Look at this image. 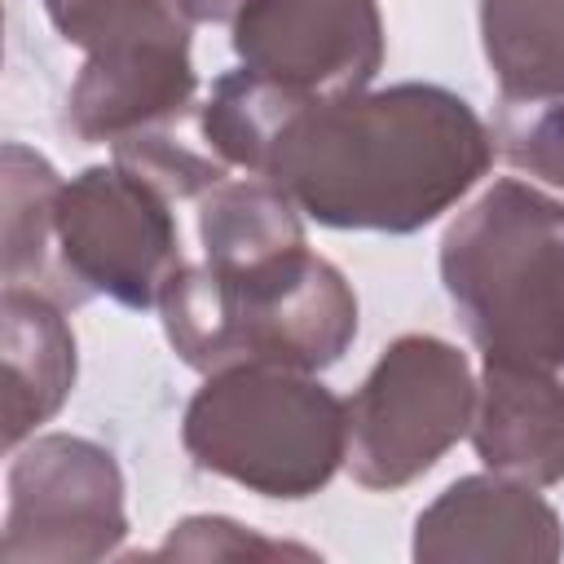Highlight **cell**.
Instances as JSON below:
<instances>
[{
	"label": "cell",
	"instance_id": "obj_1",
	"mask_svg": "<svg viewBox=\"0 0 564 564\" xmlns=\"http://www.w3.org/2000/svg\"><path fill=\"white\" fill-rule=\"evenodd\" d=\"M494 154L471 101L410 79L300 106L260 176L326 229L414 234L449 212Z\"/></svg>",
	"mask_w": 564,
	"mask_h": 564
},
{
	"label": "cell",
	"instance_id": "obj_2",
	"mask_svg": "<svg viewBox=\"0 0 564 564\" xmlns=\"http://www.w3.org/2000/svg\"><path fill=\"white\" fill-rule=\"evenodd\" d=\"M159 317L176 357L203 375L242 361L317 375L357 339V295L308 242L251 269L181 264Z\"/></svg>",
	"mask_w": 564,
	"mask_h": 564
},
{
	"label": "cell",
	"instance_id": "obj_3",
	"mask_svg": "<svg viewBox=\"0 0 564 564\" xmlns=\"http://www.w3.org/2000/svg\"><path fill=\"white\" fill-rule=\"evenodd\" d=\"M441 282L485 361L564 383V203L502 176L441 238Z\"/></svg>",
	"mask_w": 564,
	"mask_h": 564
},
{
	"label": "cell",
	"instance_id": "obj_4",
	"mask_svg": "<svg viewBox=\"0 0 564 564\" xmlns=\"http://www.w3.org/2000/svg\"><path fill=\"white\" fill-rule=\"evenodd\" d=\"M181 445L194 467L264 498H308L344 467L348 410L308 370L242 361L189 397Z\"/></svg>",
	"mask_w": 564,
	"mask_h": 564
},
{
	"label": "cell",
	"instance_id": "obj_5",
	"mask_svg": "<svg viewBox=\"0 0 564 564\" xmlns=\"http://www.w3.org/2000/svg\"><path fill=\"white\" fill-rule=\"evenodd\" d=\"M348 410L344 467L361 489H401L471 432L476 379L467 352L436 335L392 339Z\"/></svg>",
	"mask_w": 564,
	"mask_h": 564
},
{
	"label": "cell",
	"instance_id": "obj_6",
	"mask_svg": "<svg viewBox=\"0 0 564 564\" xmlns=\"http://www.w3.org/2000/svg\"><path fill=\"white\" fill-rule=\"evenodd\" d=\"M53 229L62 269L75 278V286L88 300L110 295L137 313L159 308L163 286L185 264L172 198L119 163L84 167L79 176L62 181Z\"/></svg>",
	"mask_w": 564,
	"mask_h": 564
},
{
	"label": "cell",
	"instance_id": "obj_7",
	"mask_svg": "<svg viewBox=\"0 0 564 564\" xmlns=\"http://www.w3.org/2000/svg\"><path fill=\"white\" fill-rule=\"evenodd\" d=\"M123 471L97 441L48 432L13 449L4 564H93L123 546Z\"/></svg>",
	"mask_w": 564,
	"mask_h": 564
},
{
	"label": "cell",
	"instance_id": "obj_8",
	"mask_svg": "<svg viewBox=\"0 0 564 564\" xmlns=\"http://www.w3.org/2000/svg\"><path fill=\"white\" fill-rule=\"evenodd\" d=\"M229 31L247 70L304 101L361 93L383 66L375 0H242Z\"/></svg>",
	"mask_w": 564,
	"mask_h": 564
},
{
	"label": "cell",
	"instance_id": "obj_9",
	"mask_svg": "<svg viewBox=\"0 0 564 564\" xmlns=\"http://www.w3.org/2000/svg\"><path fill=\"white\" fill-rule=\"evenodd\" d=\"M198 75L189 62V26L141 35L88 53L66 101V123L79 141L115 145L132 132L181 123L194 106Z\"/></svg>",
	"mask_w": 564,
	"mask_h": 564
},
{
	"label": "cell",
	"instance_id": "obj_10",
	"mask_svg": "<svg viewBox=\"0 0 564 564\" xmlns=\"http://www.w3.org/2000/svg\"><path fill=\"white\" fill-rule=\"evenodd\" d=\"M419 564L520 560L551 564L564 555V524L538 485L511 476H463L414 520Z\"/></svg>",
	"mask_w": 564,
	"mask_h": 564
},
{
	"label": "cell",
	"instance_id": "obj_11",
	"mask_svg": "<svg viewBox=\"0 0 564 564\" xmlns=\"http://www.w3.org/2000/svg\"><path fill=\"white\" fill-rule=\"evenodd\" d=\"M467 436L476 445V458L489 471L538 485V489L560 485L564 480V383L529 366L485 361Z\"/></svg>",
	"mask_w": 564,
	"mask_h": 564
},
{
	"label": "cell",
	"instance_id": "obj_12",
	"mask_svg": "<svg viewBox=\"0 0 564 564\" xmlns=\"http://www.w3.org/2000/svg\"><path fill=\"white\" fill-rule=\"evenodd\" d=\"M0 361H4V445L18 449L48 423L75 388V335L66 308L40 291H0Z\"/></svg>",
	"mask_w": 564,
	"mask_h": 564
},
{
	"label": "cell",
	"instance_id": "obj_13",
	"mask_svg": "<svg viewBox=\"0 0 564 564\" xmlns=\"http://www.w3.org/2000/svg\"><path fill=\"white\" fill-rule=\"evenodd\" d=\"M57 194H62V176L53 172V163L9 141L4 145V242H0L4 286H26L57 300L62 308H79L88 304V295L75 286V278L62 269V256H57V229H53Z\"/></svg>",
	"mask_w": 564,
	"mask_h": 564
},
{
	"label": "cell",
	"instance_id": "obj_14",
	"mask_svg": "<svg viewBox=\"0 0 564 564\" xmlns=\"http://www.w3.org/2000/svg\"><path fill=\"white\" fill-rule=\"evenodd\" d=\"M304 212L264 176L220 181L198 198L203 260L216 269H251L291 247H304Z\"/></svg>",
	"mask_w": 564,
	"mask_h": 564
},
{
	"label": "cell",
	"instance_id": "obj_15",
	"mask_svg": "<svg viewBox=\"0 0 564 564\" xmlns=\"http://www.w3.org/2000/svg\"><path fill=\"white\" fill-rule=\"evenodd\" d=\"M480 40L498 101L564 93V0H480Z\"/></svg>",
	"mask_w": 564,
	"mask_h": 564
},
{
	"label": "cell",
	"instance_id": "obj_16",
	"mask_svg": "<svg viewBox=\"0 0 564 564\" xmlns=\"http://www.w3.org/2000/svg\"><path fill=\"white\" fill-rule=\"evenodd\" d=\"M300 106H308V101L269 84L264 75L238 66V70H229L212 84V97L198 110V132H203L207 150H216L229 167H242V172L260 176L282 123Z\"/></svg>",
	"mask_w": 564,
	"mask_h": 564
},
{
	"label": "cell",
	"instance_id": "obj_17",
	"mask_svg": "<svg viewBox=\"0 0 564 564\" xmlns=\"http://www.w3.org/2000/svg\"><path fill=\"white\" fill-rule=\"evenodd\" d=\"M115 163L145 185H154L163 198H203L225 181V159L216 150H203L181 137V123L145 128L123 141H115Z\"/></svg>",
	"mask_w": 564,
	"mask_h": 564
},
{
	"label": "cell",
	"instance_id": "obj_18",
	"mask_svg": "<svg viewBox=\"0 0 564 564\" xmlns=\"http://www.w3.org/2000/svg\"><path fill=\"white\" fill-rule=\"evenodd\" d=\"M44 13L53 18L57 35L84 53L189 26L176 0H44Z\"/></svg>",
	"mask_w": 564,
	"mask_h": 564
},
{
	"label": "cell",
	"instance_id": "obj_19",
	"mask_svg": "<svg viewBox=\"0 0 564 564\" xmlns=\"http://www.w3.org/2000/svg\"><path fill=\"white\" fill-rule=\"evenodd\" d=\"M494 150L516 172L564 189V93L542 101H498Z\"/></svg>",
	"mask_w": 564,
	"mask_h": 564
},
{
	"label": "cell",
	"instance_id": "obj_20",
	"mask_svg": "<svg viewBox=\"0 0 564 564\" xmlns=\"http://www.w3.org/2000/svg\"><path fill=\"white\" fill-rule=\"evenodd\" d=\"M154 555H163V560H282V555L313 560L317 551L264 538V533H256L238 520H225V516H189L167 533V542Z\"/></svg>",
	"mask_w": 564,
	"mask_h": 564
},
{
	"label": "cell",
	"instance_id": "obj_21",
	"mask_svg": "<svg viewBox=\"0 0 564 564\" xmlns=\"http://www.w3.org/2000/svg\"><path fill=\"white\" fill-rule=\"evenodd\" d=\"M242 0H176V9L189 18V22H234Z\"/></svg>",
	"mask_w": 564,
	"mask_h": 564
}]
</instances>
